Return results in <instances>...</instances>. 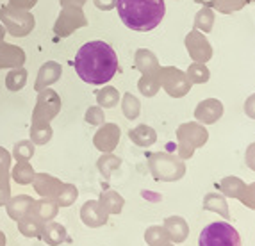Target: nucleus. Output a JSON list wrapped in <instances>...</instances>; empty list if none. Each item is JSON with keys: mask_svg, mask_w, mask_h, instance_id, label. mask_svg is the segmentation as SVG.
Instances as JSON below:
<instances>
[{"mask_svg": "<svg viewBox=\"0 0 255 246\" xmlns=\"http://www.w3.org/2000/svg\"><path fill=\"white\" fill-rule=\"evenodd\" d=\"M73 68L84 82L102 86L109 82L120 70L118 55L115 48L106 41H100V39L90 41L79 48L73 61Z\"/></svg>", "mask_w": 255, "mask_h": 246, "instance_id": "obj_1", "label": "nucleus"}, {"mask_svg": "<svg viewBox=\"0 0 255 246\" xmlns=\"http://www.w3.org/2000/svg\"><path fill=\"white\" fill-rule=\"evenodd\" d=\"M120 20L137 32L155 29L166 14L164 0H116Z\"/></svg>", "mask_w": 255, "mask_h": 246, "instance_id": "obj_2", "label": "nucleus"}, {"mask_svg": "<svg viewBox=\"0 0 255 246\" xmlns=\"http://www.w3.org/2000/svg\"><path fill=\"white\" fill-rule=\"evenodd\" d=\"M148 170L159 182H177L186 175V164L179 155L155 152L148 157Z\"/></svg>", "mask_w": 255, "mask_h": 246, "instance_id": "obj_3", "label": "nucleus"}, {"mask_svg": "<svg viewBox=\"0 0 255 246\" xmlns=\"http://www.w3.org/2000/svg\"><path fill=\"white\" fill-rule=\"evenodd\" d=\"M209 139V132L205 128V125L198 122H187L182 123L179 128H177V143H179V157L182 161L186 159H191L193 153L196 148H200L207 143Z\"/></svg>", "mask_w": 255, "mask_h": 246, "instance_id": "obj_4", "label": "nucleus"}, {"mask_svg": "<svg viewBox=\"0 0 255 246\" xmlns=\"http://www.w3.org/2000/svg\"><path fill=\"white\" fill-rule=\"evenodd\" d=\"M0 21H2L5 32L13 38H25L36 27V18L32 16L30 11L14 9L9 5L0 7Z\"/></svg>", "mask_w": 255, "mask_h": 246, "instance_id": "obj_5", "label": "nucleus"}, {"mask_svg": "<svg viewBox=\"0 0 255 246\" xmlns=\"http://www.w3.org/2000/svg\"><path fill=\"white\" fill-rule=\"evenodd\" d=\"M198 246H241V238L230 223L216 221L200 232Z\"/></svg>", "mask_w": 255, "mask_h": 246, "instance_id": "obj_6", "label": "nucleus"}, {"mask_svg": "<svg viewBox=\"0 0 255 246\" xmlns=\"http://www.w3.org/2000/svg\"><path fill=\"white\" fill-rule=\"evenodd\" d=\"M61 97L57 91L45 88L38 91L34 111H32V123H50L61 113Z\"/></svg>", "mask_w": 255, "mask_h": 246, "instance_id": "obj_7", "label": "nucleus"}, {"mask_svg": "<svg viewBox=\"0 0 255 246\" xmlns=\"http://www.w3.org/2000/svg\"><path fill=\"white\" fill-rule=\"evenodd\" d=\"M159 81L161 88L173 98H182L191 91V82L182 70L175 66H162L159 68Z\"/></svg>", "mask_w": 255, "mask_h": 246, "instance_id": "obj_8", "label": "nucleus"}, {"mask_svg": "<svg viewBox=\"0 0 255 246\" xmlns=\"http://www.w3.org/2000/svg\"><path fill=\"white\" fill-rule=\"evenodd\" d=\"M86 25H88V18H86L82 7L66 5V7L61 9L59 16L55 20L54 32L57 34V38H68V36H72V32Z\"/></svg>", "mask_w": 255, "mask_h": 246, "instance_id": "obj_9", "label": "nucleus"}, {"mask_svg": "<svg viewBox=\"0 0 255 246\" xmlns=\"http://www.w3.org/2000/svg\"><path fill=\"white\" fill-rule=\"evenodd\" d=\"M184 45H186L189 57L195 63H207L213 57V47H211L209 39L205 38V34L200 32V30H189V34L184 39Z\"/></svg>", "mask_w": 255, "mask_h": 246, "instance_id": "obj_10", "label": "nucleus"}, {"mask_svg": "<svg viewBox=\"0 0 255 246\" xmlns=\"http://www.w3.org/2000/svg\"><path fill=\"white\" fill-rule=\"evenodd\" d=\"M120 137H122V130L116 123H102L93 137V144L102 153H109L118 146Z\"/></svg>", "mask_w": 255, "mask_h": 246, "instance_id": "obj_11", "label": "nucleus"}, {"mask_svg": "<svg viewBox=\"0 0 255 246\" xmlns=\"http://www.w3.org/2000/svg\"><path fill=\"white\" fill-rule=\"evenodd\" d=\"M223 116V104L218 98L202 100L195 109V120L202 125H213Z\"/></svg>", "mask_w": 255, "mask_h": 246, "instance_id": "obj_12", "label": "nucleus"}, {"mask_svg": "<svg viewBox=\"0 0 255 246\" xmlns=\"http://www.w3.org/2000/svg\"><path fill=\"white\" fill-rule=\"evenodd\" d=\"M81 220L86 227L90 229H98V227H104L109 220V214H106L98 200H88L84 205L81 207Z\"/></svg>", "mask_w": 255, "mask_h": 246, "instance_id": "obj_13", "label": "nucleus"}, {"mask_svg": "<svg viewBox=\"0 0 255 246\" xmlns=\"http://www.w3.org/2000/svg\"><path fill=\"white\" fill-rule=\"evenodd\" d=\"M11 153L0 146V207L11 198Z\"/></svg>", "mask_w": 255, "mask_h": 246, "instance_id": "obj_14", "label": "nucleus"}, {"mask_svg": "<svg viewBox=\"0 0 255 246\" xmlns=\"http://www.w3.org/2000/svg\"><path fill=\"white\" fill-rule=\"evenodd\" d=\"M23 64H25V52L16 45L0 41V70L20 68Z\"/></svg>", "mask_w": 255, "mask_h": 246, "instance_id": "obj_15", "label": "nucleus"}, {"mask_svg": "<svg viewBox=\"0 0 255 246\" xmlns=\"http://www.w3.org/2000/svg\"><path fill=\"white\" fill-rule=\"evenodd\" d=\"M61 180L55 178L50 173H36L34 180H32V186H34V191L38 193L41 198H50L55 202V195L59 191L61 187Z\"/></svg>", "mask_w": 255, "mask_h": 246, "instance_id": "obj_16", "label": "nucleus"}, {"mask_svg": "<svg viewBox=\"0 0 255 246\" xmlns=\"http://www.w3.org/2000/svg\"><path fill=\"white\" fill-rule=\"evenodd\" d=\"M166 234H168V238L173 245H179V243H184L189 236V225H187V221L180 216H170L166 218L164 223Z\"/></svg>", "mask_w": 255, "mask_h": 246, "instance_id": "obj_17", "label": "nucleus"}, {"mask_svg": "<svg viewBox=\"0 0 255 246\" xmlns=\"http://www.w3.org/2000/svg\"><path fill=\"white\" fill-rule=\"evenodd\" d=\"M61 73H63V68H61L59 63H55V61H48V63H45L38 72L34 91H41V89L55 84V82L61 79Z\"/></svg>", "mask_w": 255, "mask_h": 246, "instance_id": "obj_18", "label": "nucleus"}, {"mask_svg": "<svg viewBox=\"0 0 255 246\" xmlns=\"http://www.w3.org/2000/svg\"><path fill=\"white\" fill-rule=\"evenodd\" d=\"M32 205H34V198H32V196L18 195V196H13V198L7 200L5 209H7L9 218L18 221V220H21V218H25L27 214H30Z\"/></svg>", "mask_w": 255, "mask_h": 246, "instance_id": "obj_19", "label": "nucleus"}, {"mask_svg": "<svg viewBox=\"0 0 255 246\" xmlns=\"http://www.w3.org/2000/svg\"><path fill=\"white\" fill-rule=\"evenodd\" d=\"M134 63H136V68L141 72V75H150V73H159V59L157 55L153 54L148 48H139L136 50L134 55Z\"/></svg>", "mask_w": 255, "mask_h": 246, "instance_id": "obj_20", "label": "nucleus"}, {"mask_svg": "<svg viewBox=\"0 0 255 246\" xmlns=\"http://www.w3.org/2000/svg\"><path fill=\"white\" fill-rule=\"evenodd\" d=\"M39 238L47 243L48 246H59L61 243L66 241L68 232H66V227L57 223V221H47V223L43 225Z\"/></svg>", "mask_w": 255, "mask_h": 246, "instance_id": "obj_21", "label": "nucleus"}, {"mask_svg": "<svg viewBox=\"0 0 255 246\" xmlns=\"http://www.w3.org/2000/svg\"><path fill=\"white\" fill-rule=\"evenodd\" d=\"M98 204L100 207L106 211V214H120L124 211L125 200L120 193L113 191V189H106V191L100 193V198H98Z\"/></svg>", "mask_w": 255, "mask_h": 246, "instance_id": "obj_22", "label": "nucleus"}, {"mask_svg": "<svg viewBox=\"0 0 255 246\" xmlns=\"http://www.w3.org/2000/svg\"><path fill=\"white\" fill-rule=\"evenodd\" d=\"M128 139L141 148H146V146H152L157 141V134L148 125H137V127L128 130Z\"/></svg>", "mask_w": 255, "mask_h": 246, "instance_id": "obj_23", "label": "nucleus"}, {"mask_svg": "<svg viewBox=\"0 0 255 246\" xmlns=\"http://www.w3.org/2000/svg\"><path fill=\"white\" fill-rule=\"evenodd\" d=\"M57 212H59V205L55 204L54 200L41 198V200H34V205H32L30 214H34L43 223H47V221H52L57 216Z\"/></svg>", "mask_w": 255, "mask_h": 246, "instance_id": "obj_24", "label": "nucleus"}, {"mask_svg": "<svg viewBox=\"0 0 255 246\" xmlns=\"http://www.w3.org/2000/svg\"><path fill=\"white\" fill-rule=\"evenodd\" d=\"M202 207H204L205 211L218 212V214H220V216H223L225 220H230L229 205H227L225 196L221 195V193H207V195L204 196Z\"/></svg>", "mask_w": 255, "mask_h": 246, "instance_id": "obj_25", "label": "nucleus"}, {"mask_svg": "<svg viewBox=\"0 0 255 246\" xmlns=\"http://www.w3.org/2000/svg\"><path fill=\"white\" fill-rule=\"evenodd\" d=\"M247 189V184L243 182L241 178L238 177H225L220 182V191L223 196H229V198H238L241 200L243 193Z\"/></svg>", "mask_w": 255, "mask_h": 246, "instance_id": "obj_26", "label": "nucleus"}, {"mask_svg": "<svg viewBox=\"0 0 255 246\" xmlns=\"http://www.w3.org/2000/svg\"><path fill=\"white\" fill-rule=\"evenodd\" d=\"M16 223H18V230H20V234H23L25 238H39L43 225H45V223H43L39 218H36L34 214H27L25 218L18 220Z\"/></svg>", "mask_w": 255, "mask_h": 246, "instance_id": "obj_27", "label": "nucleus"}, {"mask_svg": "<svg viewBox=\"0 0 255 246\" xmlns=\"http://www.w3.org/2000/svg\"><path fill=\"white\" fill-rule=\"evenodd\" d=\"M34 168L25 161H18L14 164V168L11 170V178H13L14 182L20 184V186H27V184H32L34 180Z\"/></svg>", "mask_w": 255, "mask_h": 246, "instance_id": "obj_28", "label": "nucleus"}, {"mask_svg": "<svg viewBox=\"0 0 255 246\" xmlns=\"http://www.w3.org/2000/svg\"><path fill=\"white\" fill-rule=\"evenodd\" d=\"M214 20H216V16H214V9L209 7L207 4H204V7L195 14V29L204 32V34H207V32L213 30Z\"/></svg>", "mask_w": 255, "mask_h": 246, "instance_id": "obj_29", "label": "nucleus"}, {"mask_svg": "<svg viewBox=\"0 0 255 246\" xmlns=\"http://www.w3.org/2000/svg\"><path fill=\"white\" fill-rule=\"evenodd\" d=\"M120 166H122V159L116 157L113 152L102 153L100 159L97 161V168H98V171H100V175L104 177V180H109L111 173H113L115 170H118Z\"/></svg>", "mask_w": 255, "mask_h": 246, "instance_id": "obj_30", "label": "nucleus"}, {"mask_svg": "<svg viewBox=\"0 0 255 246\" xmlns=\"http://www.w3.org/2000/svg\"><path fill=\"white\" fill-rule=\"evenodd\" d=\"M137 89L141 95L146 98H152L159 93L161 89V81H159V73H150V75H143L137 82Z\"/></svg>", "mask_w": 255, "mask_h": 246, "instance_id": "obj_31", "label": "nucleus"}, {"mask_svg": "<svg viewBox=\"0 0 255 246\" xmlns=\"http://www.w3.org/2000/svg\"><path fill=\"white\" fill-rule=\"evenodd\" d=\"M120 100V91L113 86H104L102 89L97 91V104L102 109H111V107L118 106Z\"/></svg>", "mask_w": 255, "mask_h": 246, "instance_id": "obj_32", "label": "nucleus"}, {"mask_svg": "<svg viewBox=\"0 0 255 246\" xmlns=\"http://www.w3.org/2000/svg\"><path fill=\"white\" fill-rule=\"evenodd\" d=\"M54 136L50 123H30V141L34 144H47Z\"/></svg>", "mask_w": 255, "mask_h": 246, "instance_id": "obj_33", "label": "nucleus"}, {"mask_svg": "<svg viewBox=\"0 0 255 246\" xmlns=\"http://www.w3.org/2000/svg\"><path fill=\"white\" fill-rule=\"evenodd\" d=\"M25 84H27V70L23 68V66H20V68H11V72L5 77V88H7L9 91H13V93H16V91L25 88Z\"/></svg>", "mask_w": 255, "mask_h": 246, "instance_id": "obj_34", "label": "nucleus"}, {"mask_svg": "<svg viewBox=\"0 0 255 246\" xmlns=\"http://www.w3.org/2000/svg\"><path fill=\"white\" fill-rule=\"evenodd\" d=\"M79 198V189L73 184H61L59 191L55 195V204L59 207H70L75 204V200Z\"/></svg>", "mask_w": 255, "mask_h": 246, "instance_id": "obj_35", "label": "nucleus"}, {"mask_svg": "<svg viewBox=\"0 0 255 246\" xmlns=\"http://www.w3.org/2000/svg\"><path fill=\"white\" fill-rule=\"evenodd\" d=\"M145 241L148 246H168L170 245V238L166 234L164 227L161 225H152L146 229L145 232Z\"/></svg>", "mask_w": 255, "mask_h": 246, "instance_id": "obj_36", "label": "nucleus"}, {"mask_svg": "<svg viewBox=\"0 0 255 246\" xmlns=\"http://www.w3.org/2000/svg\"><path fill=\"white\" fill-rule=\"evenodd\" d=\"M247 4L248 0H211L207 5L216 9L218 13L221 14H230V13H236V11H241Z\"/></svg>", "mask_w": 255, "mask_h": 246, "instance_id": "obj_37", "label": "nucleus"}, {"mask_svg": "<svg viewBox=\"0 0 255 246\" xmlns=\"http://www.w3.org/2000/svg\"><path fill=\"white\" fill-rule=\"evenodd\" d=\"M186 75L191 84H205V82H209V79H211V72H209V68L205 66V63L189 64Z\"/></svg>", "mask_w": 255, "mask_h": 246, "instance_id": "obj_38", "label": "nucleus"}, {"mask_svg": "<svg viewBox=\"0 0 255 246\" xmlns=\"http://www.w3.org/2000/svg\"><path fill=\"white\" fill-rule=\"evenodd\" d=\"M122 111L127 120H136L141 113V104L132 93H125L122 98Z\"/></svg>", "mask_w": 255, "mask_h": 246, "instance_id": "obj_39", "label": "nucleus"}, {"mask_svg": "<svg viewBox=\"0 0 255 246\" xmlns=\"http://www.w3.org/2000/svg\"><path fill=\"white\" fill-rule=\"evenodd\" d=\"M36 152V146L32 141H18L16 144L13 146V153H11V157H14L16 161H25L29 162L32 159Z\"/></svg>", "mask_w": 255, "mask_h": 246, "instance_id": "obj_40", "label": "nucleus"}, {"mask_svg": "<svg viewBox=\"0 0 255 246\" xmlns=\"http://www.w3.org/2000/svg\"><path fill=\"white\" fill-rule=\"evenodd\" d=\"M84 120L90 123V125H102V123H106V115H104V109L100 106L90 107V109L86 111Z\"/></svg>", "mask_w": 255, "mask_h": 246, "instance_id": "obj_41", "label": "nucleus"}, {"mask_svg": "<svg viewBox=\"0 0 255 246\" xmlns=\"http://www.w3.org/2000/svg\"><path fill=\"white\" fill-rule=\"evenodd\" d=\"M241 204L255 211V182L247 186V189H245V193H243V196H241Z\"/></svg>", "mask_w": 255, "mask_h": 246, "instance_id": "obj_42", "label": "nucleus"}, {"mask_svg": "<svg viewBox=\"0 0 255 246\" xmlns=\"http://www.w3.org/2000/svg\"><path fill=\"white\" fill-rule=\"evenodd\" d=\"M36 4H38V0H9V7L23 9V11H30Z\"/></svg>", "mask_w": 255, "mask_h": 246, "instance_id": "obj_43", "label": "nucleus"}, {"mask_svg": "<svg viewBox=\"0 0 255 246\" xmlns=\"http://www.w3.org/2000/svg\"><path fill=\"white\" fill-rule=\"evenodd\" d=\"M245 162L250 170L255 171V143H252L247 148V153H245Z\"/></svg>", "mask_w": 255, "mask_h": 246, "instance_id": "obj_44", "label": "nucleus"}, {"mask_svg": "<svg viewBox=\"0 0 255 246\" xmlns=\"http://www.w3.org/2000/svg\"><path fill=\"white\" fill-rule=\"evenodd\" d=\"M245 113H247L248 118L255 120V93L247 98V102H245Z\"/></svg>", "mask_w": 255, "mask_h": 246, "instance_id": "obj_45", "label": "nucleus"}, {"mask_svg": "<svg viewBox=\"0 0 255 246\" xmlns=\"http://www.w3.org/2000/svg\"><path fill=\"white\" fill-rule=\"evenodd\" d=\"M93 4L100 11H111V9L116 7V0H93Z\"/></svg>", "mask_w": 255, "mask_h": 246, "instance_id": "obj_46", "label": "nucleus"}, {"mask_svg": "<svg viewBox=\"0 0 255 246\" xmlns=\"http://www.w3.org/2000/svg\"><path fill=\"white\" fill-rule=\"evenodd\" d=\"M88 0H59V4L63 5V7H66V5H75V7H82V5L86 4Z\"/></svg>", "mask_w": 255, "mask_h": 246, "instance_id": "obj_47", "label": "nucleus"}, {"mask_svg": "<svg viewBox=\"0 0 255 246\" xmlns=\"http://www.w3.org/2000/svg\"><path fill=\"white\" fill-rule=\"evenodd\" d=\"M141 195H143V198L150 200V202H161V200H162L161 195H157V193H152V191H146V189L141 193Z\"/></svg>", "mask_w": 255, "mask_h": 246, "instance_id": "obj_48", "label": "nucleus"}, {"mask_svg": "<svg viewBox=\"0 0 255 246\" xmlns=\"http://www.w3.org/2000/svg\"><path fill=\"white\" fill-rule=\"evenodd\" d=\"M5 243H7V239H5V234L0 230V246H5Z\"/></svg>", "mask_w": 255, "mask_h": 246, "instance_id": "obj_49", "label": "nucleus"}, {"mask_svg": "<svg viewBox=\"0 0 255 246\" xmlns=\"http://www.w3.org/2000/svg\"><path fill=\"white\" fill-rule=\"evenodd\" d=\"M7 34V32H5V29H4V25H2V23H0V41H4V36Z\"/></svg>", "mask_w": 255, "mask_h": 246, "instance_id": "obj_50", "label": "nucleus"}, {"mask_svg": "<svg viewBox=\"0 0 255 246\" xmlns=\"http://www.w3.org/2000/svg\"><path fill=\"white\" fill-rule=\"evenodd\" d=\"M168 246H175V245H173V243H170V245H168Z\"/></svg>", "mask_w": 255, "mask_h": 246, "instance_id": "obj_51", "label": "nucleus"}, {"mask_svg": "<svg viewBox=\"0 0 255 246\" xmlns=\"http://www.w3.org/2000/svg\"><path fill=\"white\" fill-rule=\"evenodd\" d=\"M248 2H255V0H248Z\"/></svg>", "mask_w": 255, "mask_h": 246, "instance_id": "obj_52", "label": "nucleus"}]
</instances>
